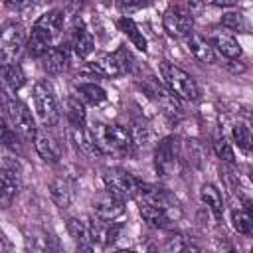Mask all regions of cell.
<instances>
[{
    "label": "cell",
    "mask_w": 253,
    "mask_h": 253,
    "mask_svg": "<svg viewBox=\"0 0 253 253\" xmlns=\"http://www.w3.org/2000/svg\"><path fill=\"white\" fill-rule=\"evenodd\" d=\"M63 28V12L61 10H49L43 16H40L32 28V36L26 43V49L32 57H42L59 38Z\"/></svg>",
    "instance_id": "cell-1"
},
{
    "label": "cell",
    "mask_w": 253,
    "mask_h": 253,
    "mask_svg": "<svg viewBox=\"0 0 253 253\" xmlns=\"http://www.w3.org/2000/svg\"><path fill=\"white\" fill-rule=\"evenodd\" d=\"M89 132L103 156H126L132 148L130 132L119 125L97 123Z\"/></svg>",
    "instance_id": "cell-2"
},
{
    "label": "cell",
    "mask_w": 253,
    "mask_h": 253,
    "mask_svg": "<svg viewBox=\"0 0 253 253\" xmlns=\"http://www.w3.org/2000/svg\"><path fill=\"white\" fill-rule=\"evenodd\" d=\"M160 75H162L168 91L172 95H176L178 99L196 101L200 97V89H198L194 77L188 71H184L182 67L170 63V61H162L160 63Z\"/></svg>",
    "instance_id": "cell-3"
},
{
    "label": "cell",
    "mask_w": 253,
    "mask_h": 253,
    "mask_svg": "<svg viewBox=\"0 0 253 253\" xmlns=\"http://www.w3.org/2000/svg\"><path fill=\"white\" fill-rule=\"evenodd\" d=\"M0 99H2V105L14 125V130L22 136V138H28L32 140L34 138V132H36V121L32 117V111L28 109V105L24 101H20L16 95H10L6 91L0 89Z\"/></svg>",
    "instance_id": "cell-4"
},
{
    "label": "cell",
    "mask_w": 253,
    "mask_h": 253,
    "mask_svg": "<svg viewBox=\"0 0 253 253\" xmlns=\"http://www.w3.org/2000/svg\"><path fill=\"white\" fill-rule=\"evenodd\" d=\"M32 93H34V107H36L38 119L45 126H55L59 121V111H57V99L51 83L45 79H40L36 81Z\"/></svg>",
    "instance_id": "cell-5"
},
{
    "label": "cell",
    "mask_w": 253,
    "mask_h": 253,
    "mask_svg": "<svg viewBox=\"0 0 253 253\" xmlns=\"http://www.w3.org/2000/svg\"><path fill=\"white\" fill-rule=\"evenodd\" d=\"M28 43L26 28L20 22H8L0 28V57L4 61H18Z\"/></svg>",
    "instance_id": "cell-6"
},
{
    "label": "cell",
    "mask_w": 253,
    "mask_h": 253,
    "mask_svg": "<svg viewBox=\"0 0 253 253\" xmlns=\"http://www.w3.org/2000/svg\"><path fill=\"white\" fill-rule=\"evenodd\" d=\"M103 182H105V190L121 200L134 198L136 188L140 184L130 172H126L123 168H107L103 174Z\"/></svg>",
    "instance_id": "cell-7"
},
{
    "label": "cell",
    "mask_w": 253,
    "mask_h": 253,
    "mask_svg": "<svg viewBox=\"0 0 253 253\" xmlns=\"http://www.w3.org/2000/svg\"><path fill=\"white\" fill-rule=\"evenodd\" d=\"M180 162V140L176 136H166L158 142L154 150V166L160 176H172Z\"/></svg>",
    "instance_id": "cell-8"
},
{
    "label": "cell",
    "mask_w": 253,
    "mask_h": 253,
    "mask_svg": "<svg viewBox=\"0 0 253 253\" xmlns=\"http://www.w3.org/2000/svg\"><path fill=\"white\" fill-rule=\"evenodd\" d=\"M128 57V53L121 51V53H99L89 61V69L101 77H119L126 71L125 59Z\"/></svg>",
    "instance_id": "cell-9"
},
{
    "label": "cell",
    "mask_w": 253,
    "mask_h": 253,
    "mask_svg": "<svg viewBox=\"0 0 253 253\" xmlns=\"http://www.w3.org/2000/svg\"><path fill=\"white\" fill-rule=\"evenodd\" d=\"M192 12L186 8H168L162 16V26L172 38H184L188 32H192Z\"/></svg>",
    "instance_id": "cell-10"
},
{
    "label": "cell",
    "mask_w": 253,
    "mask_h": 253,
    "mask_svg": "<svg viewBox=\"0 0 253 253\" xmlns=\"http://www.w3.org/2000/svg\"><path fill=\"white\" fill-rule=\"evenodd\" d=\"M93 211H95V217H99L103 221H115L117 217H121L125 213V200H121L105 190L93 200Z\"/></svg>",
    "instance_id": "cell-11"
},
{
    "label": "cell",
    "mask_w": 253,
    "mask_h": 253,
    "mask_svg": "<svg viewBox=\"0 0 253 253\" xmlns=\"http://www.w3.org/2000/svg\"><path fill=\"white\" fill-rule=\"evenodd\" d=\"M32 142H34V148H36V152L40 154V158L43 162H47V164H57L59 162L61 148H59L57 140L45 128H36Z\"/></svg>",
    "instance_id": "cell-12"
},
{
    "label": "cell",
    "mask_w": 253,
    "mask_h": 253,
    "mask_svg": "<svg viewBox=\"0 0 253 253\" xmlns=\"http://www.w3.org/2000/svg\"><path fill=\"white\" fill-rule=\"evenodd\" d=\"M42 67L49 75H59L69 65V49L65 45H51L42 57Z\"/></svg>",
    "instance_id": "cell-13"
},
{
    "label": "cell",
    "mask_w": 253,
    "mask_h": 253,
    "mask_svg": "<svg viewBox=\"0 0 253 253\" xmlns=\"http://www.w3.org/2000/svg\"><path fill=\"white\" fill-rule=\"evenodd\" d=\"M184 38H186V47H188V51H190L200 63H213V59H215L213 47H211V43H210L204 36H200V34H196V32H188Z\"/></svg>",
    "instance_id": "cell-14"
},
{
    "label": "cell",
    "mask_w": 253,
    "mask_h": 253,
    "mask_svg": "<svg viewBox=\"0 0 253 253\" xmlns=\"http://www.w3.org/2000/svg\"><path fill=\"white\" fill-rule=\"evenodd\" d=\"M138 211H140L142 219L146 223H150L152 227L166 229L168 225L174 223V219L168 215V211L162 210L160 206H154V204H148V202H138Z\"/></svg>",
    "instance_id": "cell-15"
},
{
    "label": "cell",
    "mask_w": 253,
    "mask_h": 253,
    "mask_svg": "<svg viewBox=\"0 0 253 253\" xmlns=\"http://www.w3.org/2000/svg\"><path fill=\"white\" fill-rule=\"evenodd\" d=\"M0 83L8 91H18L26 83V75L16 61H4L0 63Z\"/></svg>",
    "instance_id": "cell-16"
},
{
    "label": "cell",
    "mask_w": 253,
    "mask_h": 253,
    "mask_svg": "<svg viewBox=\"0 0 253 253\" xmlns=\"http://www.w3.org/2000/svg\"><path fill=\"white\" fill-rule=\"evenodd\" d=\"M211 47H215L221 55H225V57H229V59H235V57H239L241 55V45H239V42L233 38V36H229V34H225V32H219V30H215V32H211Z\"/></svg>",
    "instance_id": "cell-17"
},
{
    "label": "cell",
    "mask_w": 253,
    "mask_h": 253,
    "mask_svg": "<svg viewBox=\"0 0 253 253\" xmlns=\"http://www.w3.org/2000/svg\"><path fill=\"white\" fill-rule=\"evenodd\" d=\"M49 196L59 208H69L73 202V184L67 178H53L49 182Z\"/></svg>",
    "instance_id": "cell-18"
},
{
    "label": "cell",
    "mask_w": 253,
    "mask_h": 253,
    "mask_svg": "<svg viewBox=\"0 0 253 253\" xmlns=\"http://www.w3.org/2000/svg\"><path fill=\"white\" fill-rule=\"evenodd\" d=\"M71 47H73L75 55L81 57V59H85V57H89V55L93 53V49H95V42H93L91 32H89L85 26H77V28L73 30V36H71Z\"/></svg>",
    "instance_id": "cell-19"
},
{
    "label": "cell",
    "mask_w": 253,
    "mask_h": 253,
    "mask_svg": "<svg viewBox=\"0 0 253 253\" xmlns=\"http://www.w3.org/2000/svg\"><path fill=\"white\" fill-rule=\"evenodd\" d=\"M18 192V180L12 170L0 168V208L6 210L12 206Z\"/></svg>",
    "instance_id": "cell-20"
},
{
    "label": "cell",
    "mask_w": 253,
    "mask_h": 253,
    "mask_svg": "<svg viewBox=\"0 0 253 253\" xmlns=\"http://www.w3.org/2000/svg\"><path fill=\"white\" fill-rule=\"evenodd\" d=\"M67 231L75 239L79 249H91V235H89V221L79 219V217H69L67 219Z\"/></svg>",
    "instance_id": "cell-21"
},
{
    "label": "cell",
    "mask_w": 253,
    "mask_h": 253,
    "mask_svg": "<svg viewBox=\"0 0 253 253\" xmlns=\"http://www.w3.org/2000/svg\"><path fill=\"white\" fill-rule=\"evenodd\" d=\"M200 200L208 206V210L213 213L215 219H219L223 215V200H221L219 190L213 184H204L200 188Z\"/></svg>",
    "instance_id": "cell-22"
},
{
    "label": "cell",
    "mask_w": 253,
    "mask_h": 253,
    "mask_svg": "<svg viewBox=\"0 0 253 253\" xmlns=\"http://www.w3.org/2000/svg\"><path fill=\"white\" fill-rule=\"evenodd\" d=\"M119 28L123 30V34L132 42V45L136 47V49H140L142 53L146 51V40H144V36H142V32L138 30V26L130 20V18H121L119 20Z\"/></svg>",
    "instance_id": "cell-23"
},
{
    "label": "cell",
    "mask_w": 253,
    "mask_h": 253,
    "mask_svg": "<svg viewBox=\"0 0 253 253\" xmlns=\"http://www.w3.org/2000/svg\"><path fill=\"white\" fill-rule=\"evenodd\" d=\"M65 115H67L71 126H83V123H85V105H83V101L79 97H75V95L67 97Z\"/></svg>",
    "instance_id": "cell-24"
},
{
    "label": "cell",
    "mask_w": 253,
    "mask_h": 253,
    "mask_svg": "<svg viewBox=\"0 0 253 253\" xmlns=\"http://www.w3.org/2000/svg\"><path fill=\"white\" fill-rule=\"evenodd\" d=\"M77 93H79V99L91 103V105H99L107 99V93L101 85H95V83H81L77 85Z\"/></svg>",
    "instance_id": "cell-25"
},
{
    "label": "cell",
    "mask_w": 253,
    "mask_h": 253,
    "mask_svg": "<svg viewBox=\"0 0 253 253\" xmlns=\"http://www.w3.org/2000/svg\"><path fill=\"white\" fill-rule=\"evenodd\" d=\"M73 138H75L79 150H83L85 154H89V156H103L101 150L95 146V142L91 138V132L85 130L83 126H73Z\"/></svg>",
    "instance_id": "cell-26"
},
{
    "label": "cell",
    "mask_w": 253,
    "mask_h": 253,
    "mask_svg": "<svg viewBox=\"0 0 253 253\" xmlns=\"http://www.w3.org/2000/svg\"><path fill=\"white\" fill-rule=\"evenodd\" d=\"M231 225H233V229L237 233L251 235V231H253V217H251V213L247 210H239L237 208V210L231 211Z\"/></svg>",
    "instance_id": "cell-27"
},
{
    "label": "cell",
    "mask_w": 253,
    "mask_h": 253,
    "mask_svg": "<svg viewBox=\"0 0 253 253\" xmlns=\"http://www.w3.org/2000/svg\"><path fill=\"white\" fill-rule=\"evenodd\" d=\"M221 26L227 28V30L245 32V34H247V30H249V24H247L245 16L239 14V12H225V14L221 16Z\"/></svg>",
    "instance_id": "cell-28"
},
{
    "label": "cell",
    "mask_w": 253,
    "mask_h": 253,
    "mask_svg": "<svg viewBox=\"0 0 253 253\" xmlns=\"http://www.w3.org/2000/svg\"><path fill=\"white\" fill-rule=\"evenodd\" d=\"M233 140L237 142V146H239L243 152H249V148H251V132H249V126L237 123V125L233 126Z\"/></svg>",
    "instance_id": "cell-29"
},
{
    "label": "cell",
    "mask_w": 253,
    "mask_h": 253,
    "mask_svg": "<svg viewBox=\"0 0 253 253\" xmlns=\"http://www.w3.org/2000/svg\"><path fill=\"white\" fill-rule=\"evenodd\" d=\"M213 150H215V154H217V158H221L223 162H235V154H233V148H231V144L223 138V136H217L215 140H213Z\"/></svg>",
    "instance_id": "cell-30"
},
{
    "label": "cell",
    "mask_w": 253,
    "mask_h": 253,
    "mask_svg": "<svg viewBox=\"0 0 253 253\" xmlns=\"http://www.w3.org/2000/svg\"><path fill=\"white\" fill-rule=\"evenodd\" d=\"M0 144L12 148V150H18L20 144H18V136H16V130H12L10 126H6V123L0 119Z\"/></svg>",
    "instance_id": "cell-31"
},
{
    "label": "cell",
    "mask_w": 253,
    "mask_h": 253,
    "mask_svg": "<svg viewBox=\"0 0 253 253\" xmlns=\"http://www.w3.org/2000/svg\"><path fill=\"white\" fill-rule=\"evenodd\" d=\"M117 6H119V10L125 16H128L132 12H138V10L146 8L148 6V0H117Z\"/></svg>",
    "instance_id": "cell-32"
},
{
    "label": "cell",
    "mask_w": 253,
    "mask_h": 253,
    "mask_svg": "<svg viewBox=\"0 0 253 253\" xmlns=\"http://www.w3.org/2000/svg\"><path fill=\"white\" fill-rule=\"evenodd\" d=\"M192 245L190 243H186V239H184V235H170L168 237V241H166V249H170V251H182V249H190Z\"/></svg>",
    "instance_id": "cell-33"
},
{
    "label": "cell",
    "mask_w": 253,
    "mask_h": 253,
    "mask_svg": "<svg viewBox=\"0 0 253 253\" xmlns=\"http://www.w3.org/2000/svg\"><path fill=\"white\" fill-rule=\"evenodd\" d=\"M4 4H6V8H10V10H24V8H28L30 4H32V0H4Z\"/></svg>",
    "instance_id": "cell-34"
},
{
    "label": "cell",
    "mask_w": 253,
    "mask_h": 253,
    "mask_svg": "<svg viewBox=\"0 0 253 253\" xmlns=\"http://www.w3.org/2000/svg\"><path fill=\"white\" fill-rule=\"evenodd\" d=\"M204 2H210V4H213V6H221V8H227V6L237 4V0H204Z\"/></svg>",
    "instance_id": "cell-35"
},
{
    "label": "cell",
    "mask_w": 253,
    "mask_h": 253,
    "mask_svg": "<svg viewBox=\"0 0 253 253\" xmlns=\"http://www.w3.org/2000/svg\"><path fill=\"white\" fill-rule=\"evenodd\" d=\"M8 249H10V243L6 241V237H4V233L0 231V253H2V251H8Z\"/></svg>",
    "instance_id": "cell-36"
},
{
    "label": "cell",
    "mask_w": 253,
    "mask_h": 253,
    "mask_svg": "<svg viewBox=\"0 0 253 253\" xmlns=\"http://www.w3.org/2000/svg\"><path fill=\"white\" fill-rule=\"evenodd\" d=\"M47 2H53V0H47Z\"/></svg>",
    "instance_id": "cell-37"
}]
</instances>
